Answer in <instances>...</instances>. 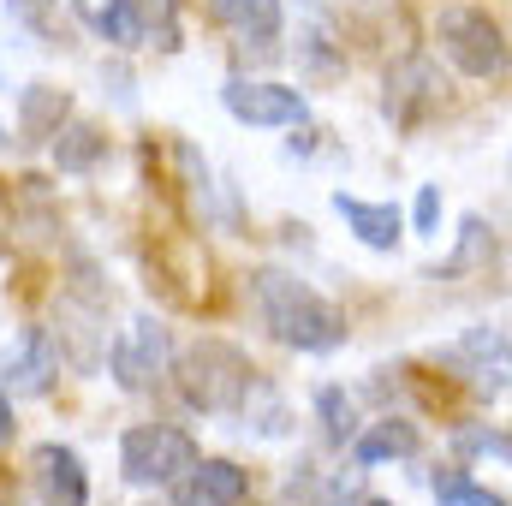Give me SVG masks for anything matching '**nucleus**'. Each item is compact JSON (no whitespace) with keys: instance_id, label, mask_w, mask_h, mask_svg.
Wrapping results in <instances>:
<instances>
[{"instance_id":"nucleus-1","label":"nucleus","mask_w":512,"mask_h":506,"mask_svg":"<svg viewBox=\"0 0 512 506\" xmlns=\"http://www.w3.org/2000/svg\"><path fill=\"white\" fill-rule=\"evenodd\" d=\"M251 310L256 322L292 352H340L346 346V316L322 292H310L298 274H286V268H256Z\"/></svg>"},{"instance_id":"nucleus-2","label":"nucleus","mask_w":512,"mask_h":506,"mask_svg":"<svg viewBox=\"0 0 512 506\" xmlns=\"http://www.w3.org/2000/svg\"><path fill=\"white\" fill-rule=\"evenodd\" d=\"M173 376H179V393H185V405L191 411H203V417H227V411H245L256 393V364L233 346V340H191L185 352H179V364H173Z\"/></svg>"},{"instance_id":"nucleus-3","label":"nucleus","mask_w":512,"mask_h":506,"mask_svg":"<svg viewBox=\"0 0 512 506\" xmlns=\"http://www.w3.org/2000/svg\"><path fill=\"white\" fill-rule=\"evenodd\" d=\"M435 42L465 78H501V66H507V30L483 6H447L435 18Z\"/></svg>"},{"instance_id":"nucleus-4","label":"nucleus","mask_w":512,"mask_h":506,"mask_svg":"<svg viewBox=\"0 0 512 506\" xmlns=\"http://www.w3.org/2000/svg\"><path fill=\"white\" fill-rule=\"evenodd\" d=\"M447 108V78L429 54H399L382 78V114L393 131H423L435 114Z\"/></svg>"},{"instance_id":"nucleus-5","label":"nucleus","mask_w":512,"mask_h":506,"mask_svg":"<svg viewBox=\"0 0 512 506\" xmlns=\"http://www.w3.org/2000/svg\"><path fill=\"white\" fill-rule=\"evenodd\" d=\"M191 465H197V441L185 429H173V423H137L120 441V471L137 489H161Z\"/></svg>"},{"instance_id":"nucleus-6","label":"nucleus","mask_w":512,"mask_h":506,"mask_svg":"<svg viewBox=\"0 0 512 506\" xmlns=\"http://www.w3.org/2000/svg\"><path fill=\"white\" fill-rule=\"evenodd\" d=\"M102 358H108V376L120 381L126 393H155L161 376H167V364H173V340H167V328L155 316H137Z\"/></svg>"},{"instance_id":"nucleus-7","label":"nucleus","mask_w":512,"mask_h":506,"mask_svg":"<svg viewBox=\"0 0 512 506\" xmlns=\"http://www.w3.org/2000/svg\"><path fill=\"white\" fill-rule=\"evenodd\" d=\"M221 102L239 126H304V96L286 84H262V78H227Z\"/></svg>"},{"instance_id":"nucleus-8","label":"nucleus","mask_w":512,"mask_h":506,"mask_svg":"<svg viewBox=\"0 0 512 506\" xmlns=\"http://www.w3.org/2000/svg\"><path fill=\"white\" fill-rule=\"evenodd\" d=\"M30 483L42 506H90V477H84V459L60 441H42L30 453Z\"/></svg>"},{"instance_id":"nucleus-9","label":"nucleus","mask_w":512,"mask_h":506,"mask_svg":"<svg viewBox=\"0 0 512 506\" xmlns=\"http://www.w3.org/2000/svg\"><path fill=\"white\" fill-rule=\"evenodd\" d=\"M251 495V477L233 465V459H203L191 471L173 477V506H239Z\"/></svg>"},{"instance_id":"nucleus-10","label":"nucleus","mask_w":512,"mask_h":506,"mask_svg":"<svg viewBox=\"0 0 512 506\" xmlns=\"http://www.w3.org/2000/svg\"><path fill=\"white\" fill-rule=\"evenodd\" d=\"M0 370H6V381H12V393H48V387H54V376H60L54 334H48V328H24V334L6 346Z\"/></svg>"},{"instance_id":"nucleus-11","label":"nucleus","mask_w":512,"mask_h":506,"mask_svg":"<svg viewBox=\"0 0 512 506\" xmlns=\"http://www.w3.org/2000/svg\"><path fill=\"white\" fill-rule=\"evenodd\" d=\"M334 209H340V221L370 245V251H399V239H405V215L393 209V203H370V197H334Z\"/></svg>"},{"instance_id":"nucleus-12","label":"nucleus","mask_w":512,"mask_h":506,"mask_svg":"<svg viewBox=\"0 0 512 506\" xmlns=\"http://www.w3.org/2000/svg\"><path fill=\"white\" fill-rule=\"evenodd\" d=\"M417 447H423L417 423H405V417H382V423H370V429H358V435H352V465H387V459H411Z\"/></svg>"},{"instance_id":"nucleus-13","label":"nucleus","mask_w":512,"mask_h":506,"mask_svg":"<svg viewBox=\"0 0 512 506\" xmlns=\"http://www.w3.org/2000/svg\"><path fill=\"white\" fill-rule=\"evenodd\" d=\"M66 114H72L66 90H54V84H30V90L18 96V137H24V143H48Z\"/></svg>"},{"instance_id":"nucleus-14","label":"nucleus","mask_w":512,"mask_h":506,"mask_svg":"<svg viewBox=\"0 0 512 506\" xmlns=\"http://www.w3.org/2000/svg\"><path fill=\"white\" fill-rule=\"evenodd\" d=\"M209 12L239 30L245 42H274L280 36V0H209Z\"/></svg>"},{"instance_id":"nucleus-15","label":"nucleus","mask_w":512,"mask_h":506,"mask_svg":"<svg viewBox=\"0 0 512 506\" xmlns=\"http://www.w3.org/2000/svg\"><path fill=\"white\" fill-rule=\"evenodd\" d=\"M48 143H54L60 173H90V167L108 155V137H102L96 126H84V120H60V131H54Z\"/></svg>"},{"instance_id":"nucleus-16","label":"nucleus","mask_w":512,"mask_h":506,"mask_svg":"<svg viewBox=\"0 0 512 506\" xmlns=\"http://www.w3.org/2000/svg\"><path fill=\"white\" fill-rule=\"evenodd\" d=\"M495 262H501L495 227H489L483 215H471V221L459 227V251H453V262H447V268H435V280H441V274H447V280H459V274H471V268H483V274H489Z\"/></svg>"},{"instance_id":"nucleus-17","label":"nucleus","mask_w":512,"mask_h":506,"mask_svg":"<svg viewBox=\"0 0 512 506\" xmlns=\"http://www.w3.org/2000/svg\"><path fill=\"white\" fill-rule=\"evenodd\" d=\"M78 18H84L102 42H114V48H137V42H143L126 0H78Z\"/></svg>"},{"instance_id":"nucleus-18","label":"nucleus","mask_w":512,"mask_h":506,"mask_svg":"<svg viewBox=\"0 0 512 506\" xmlns=\"http://www.w3.org/2000/svg\"><path fill=\"white\" fill-rule=\"evenodd\" d=\"M137 18V36H149L161 54L179 48V0H126Z\"/></svg>"},{"instance_id":"nucleus-19","label":"nucleus","mask_w":512,"mask_h":506,"mask_svg":"<svg viewBox=\"0 0 512 506\" xmlns=\"http://www.w3.org/2000/svg\"><path fill=\"white\" fill-rule=\"evenodd\" d=\"M429 489H435V501H441V506H507V495L483 489V483H477L471 471H459V465L435 471V477H429Z\"/></svg>"},{"instance_id":"nucleus-20","label":"nucleus","mask_w":512,"mask_h":506,"mask_svg":"<svg viewBox=\"0 0 512 506\" xmlns=\"http://www.w3.org/2000/svg\"><path fill=\"white\" fill-rule=\"evenodd\" d=\"M316 411H322V429H328V441H340V447H346V441L358 435V405H352L340 387H322V393H316Z\"/></svg>"},{"instance_id":"nucleus-21","label":"nucleus","mask_w":512,"mask_h":506,"mask_svg":"<svg viewBox=\"0 0 512 506\" xmlns=\"http://www.w3.org/2000/svg\"><path fill=\"white\" fill-rule=\"evenodd\" d=\"M459 453H489V459H507L512 441H507V429H459Z\"/></svg>"},{"instance_id":"nucleus-22","label":"nucleus","mask_w":512,"mask_h":506,"mask_svg":"<svg viewBox=\"0 0 512 506\" xmlns=\"http://www.w3.org/2000/svg\"><path fill=\"white\" fill-rule=\"evenodd\" d=\"M322 506H364V471H340L322 489Z\"/></svg>"},{"instance_id":"nucleus-23","label":"nucleus","mask_w":512,"mask_h":506,"mask_svg":"<svg viewBox=\"0 0 512 506\" xmlns=\"http://www.w3.org/2000/svg\"><path fill=\"white\" fill-rule=\"evenodd\" d=\"M411 215H417V233H435V221H441V185H423Z\"/></svg>"},{"instance_id":"nucleus-24","label":"nucleus","mask_w":512,"mask_h":506,"mask_svg":"<svg viewBox=\"0 0 512 506\" xmlns=\"http://www.w3.org/2000/svg\"><path fill=\"white\" fill-rule=\"evenodd\" d=\"M12 429H18V423H12V399H6V393H0V447H6V441H12Z\"/></svg>"},{"instance_id":"nucleus-25","label":"nucleus","mask_w":512,"mask_h":506,"mask_svg":"<svg viewBox=\"0 0 512 506\" xmlns=\"http://www.w3.org/2000/svg\"><path fill=\"white\" fill-rule=\"evenodd\" d=\"M6 143H12V131H6V126H0V149H6Z\"/></svg>"},{"instance_id":"nucleus-26","label":"nucleus","mask_w":512,"mask_h":506,"mask_svg":"<svg viewBox=\"0 0 512 506\" xmlns=\"http://www.w3.org/2000/svg\"><path fill=\"white\" fill-rule=\"evenodd\" d=\"M364 506H393V501H364Z\"/></svg>"}]
</instances>
